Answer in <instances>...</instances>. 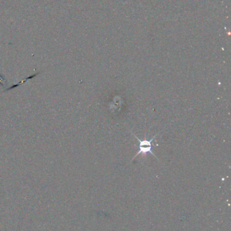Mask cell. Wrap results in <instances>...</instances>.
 I'll list each match as a JSON object with an SVG mask.
<instances>
[{"label":"cell","mask_w":231,"mask_h":231,"mask_svg":"<svg viewBox=\"0 0 231 231\" xmlns=\"http://www.w3.org/2000/svg\"><path fill=\"white\" fill-rule=\"evenodd\" d=\"M133 135H134V136L136 137V139L137 140H138V142H139V145H138L139 151H138V153L136 154V156L134 157L133 159H132V161L133 160L134 158H136V157L138 156V155L142 154H148V153H150V154H152V155H153L154 156H155L156 158H157V156H155V154H153V151H152V149H153V145H152V142H153V140L156 138V137H157V135H155V136L154 137L153 139L150 140V141H149V140H143V141H141L140 139H138V137H136V135H134V134H133ZM157 159H158V158H157Z\"/></svg>","instance_id":"obj_1"},{"label":"cell","mask_w":231,"mask_h":231,"mask_svg":"<svg viewBox=\"0 0 231 231\" xmlns=\"http://www.w3.org/2000/svg\"><path fill=\"white\" fill-rule=\"evenodd\" d=\"M40 73H36V74H35V75H31V76H30V77H27V78H26V79H25V80H23V81H21V82H18V84H14V85H12V86H11V87H10L8 89H6L4 91H10V90H11V89H14V88H15V87H18L19 85H20V84H23V82H25L27 81V80H29V79H31V78H34V77H35L36 76H37V75H39Z\"/></svg>","instance_id":"obj_2"},{"label":"cell","mask_w":231,"mask_h":231,"mask_svg":"<svg viewBox=\"0 0 231 231\" xmlns=\"http://www.w3.org/2000/svg\"><path fill=\"white\" fill-rule=\"evenodd\" d=\"M0 84L3 87L7 85V80H6V78H4L1 74H0Z\"/></svg>","instance_id":"obj_3"}]
</instances>
